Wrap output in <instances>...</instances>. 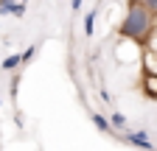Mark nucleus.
<instances>
[{"instance_id": "nucleus-12", "label": "nucleus", "mask_w": 157, "mask_h": 151, "mask_svg": "<svg viewBox=\"0 0 157 151\" xmlns=\"http://www.w3.org/2000/svg\"><path fill=\"white\" fill-rule=\"evenodd\" d=\"M14 0H0V17H9V6Z\"/></svg>"}, {"instance_id": "nucleus-4", "label": "nucleus", "mask_w": 157, "mask_h": 151, "mask_svg": "<svg viewBox=\"0 0 157 151\" xmlns=\"http://www.w3.org/2000/svg\"><path fill=\"white\" fill-rule=\"evenodd\" d=\"M90 120L95 123V129H98V131H104V134H107V131H112V126H109V120H107L104 115H98V112H93V115H90Z\"/></svg>"}, {"instance_id": "nucleus-10", "label": "nucleus", "mask_w": 157, "mask_h": 151, "mask_svg": "<svg viewBox=\"0 0 157 151\" xmlns=\"http://www.w3.org/2000/svg\"><path fill=\"white\" fill-rule=\"evenodd\" d=\"M34 53H36V45L25 48V53H20V64H25V62H31V59H34Z\"/></svg>"}, {"instance_id": "nucleus-13", "label": "nucleus", "mask_w": 157, "mask_h": 151, "mask_svg": "<svg viewBox=\"0 0 157 151\" xmlns=\"http://www.w3.org/2000/svg\"><path fill=\"white\" fill-rule=\"evenodd\" d=\"M17 90H20V76L11 79V98H17Z\"/></svg>"}, {"instance_id": "nucleus-7", "label": "nucleus", "mask_w": 157, "mask_h": 151, "mask_svg": "<svg viewBox=\"0 0 157 151\" xmlns=\"http://www.w3.org/2000/svg\"><path fill=\"white\" fill-rule=\"evenodd\" d=\"M9 17H25V3L14 0V3L9 6Z\"/></svg>"}, {"instance_id": "nucleus-11", "label": "nucleus", "mask_w": 157, "mask_h": 151, "mask_svg": "<svg viewBox=\"0 0 157 151\" xmlns=\"http://www.w3.org/2000/svg\"><path fill=\"white\" fill-rule=\"evenodd\" d=\"M146 42H149V48H151V53H157V25H154V34L149 36V39H146Z\"/></svg>"}, {"instance_id": "nucleus-15", "label": "nucleus", "mask_w": 157, "mask_h": 151, "mask_svg": "<svg viewBox=\"0 0 157 151\" xmlns=\"http://www.w3.org/2000/svg\"><path fill=\"white\" fill-rule=\"evenodd\" d=\"M101 101H104V104H112V98H109V92H107V90H101Z\"/></svg>"}, {"instance_id": "nucleus-2", "label": "nucleus", "mask_w": 157, "mask_h": 151, "mask_svg": "<svg viewBox=\"0 0 157 151\" xmlns=\"http://www.w3.org/2000/svg\"><path fill=\"white\" fill-rule=\"evenodd\" d=\"M124 140H126L129 145H135V148L154 151V143L149 140V134H146V131H126V134H124Z\"/></svg>"}, {"instance_id": "nucleus-8", "label": "nucleus", "mask_w": 157, "mask_h": 151, "mask_svg": "<svg viewBox=\"0 0 157 151\" xmlns=\"http://www.w3.org/2000/svg\"><path fill=\"white\" fill-rule=\"evenodd\" d=\"M0 67H3V70H14V67H20V53H11V56H6Z\"/></svg>"}, {"instance_id": "nucleus-14", "label": "nucleus", "mask_w": 157, "mask_h": 151, "mask_svg": "<svg viewBox=\"0 0 157 151\" xmlns=\"http://www.w3.org/2000/svg\"><path fill=\"white\" fill-rule=\"evenodd\" d=\"M82 3H84V0H70V9H73V11H78V9H82Z\"/></svg>"}, {"instance_id": "nucleus-3", "label": "nucleus", "mask_w": 157, "mask_h": 151, "mask_svg": "<svg viewBox=\"0 0 157 151\" xmlns=\"http://www.w3.org/2000/svg\"><path fill=\"white\" fill-rule=\"evenodd\" d=\"M143 92L157 101V76H143Z\"/></svg>"}, {"instance_id": "nucleus-9", "label": "nucleus", "mask_w": 157, "mask_h": 151, "mask_svg": "<svg viewBox=\"0 0 157 151\" xmlns=\"http://www.w3.org/2000/svg\"><path fill=\"white\" fill-rule=\"evenodd\" d=\"M137 3H140V6L154 17V20H157V0H137Z\"/></svg>"}, {"instance_id": "nucleus-1", "label": "nucleus", "mask_w": 157, "mask_h": 151, "mask_svg": "<svg viewBox=\"0 0 157 151\" xmlns=\"http://www.w3.org/2000/svg\"><path fill=\"white\" fill-rule=\"evenodd\" d=\"M154 25H157V20L137 3V0H132L129 9H126V17L121 20V25H118V34H121V39H126V42L143 45L154 34Z\"/></svg>"}, {"instance_id": "nucleus-5", "label": "nucleus", "mask_w": 157, "mask_h": 151, "mask_svg": "<svg viewBox=\"0 0 157 151\" xmlns=\"http://www.w3.org/2000/svg\"><path fill=\"white\" fill-rule=\"evenodd\" d=\"M95 17H98L95 9H90V14H84V34H87V36L95 34Z\"/></svg>"}, {"instance_id": "nucleus-16", "label": "nucleus", "mask_w": 157, "mask_h": 151, "mask_svg": "<svg viewBox=\"0 0 157 151\" xmlns=\"http://www.w3.org/2000/svg\"><path fill=\"white\" fill-rule=\"evenodd\" d=\"M20 3H28V0H20Z\"/></svg>"}, {"instance_id": "nucleus-6", "label": "nucleus", "mask_w": 157, "mask_h": 151, "mask_svg": "<svg viewBox=\"0 0 157 151\" xmlns=\"http://www.w3.org/2000/svg\"><path fill=\"white\" fill-rule=\"evenodd\" d=\"M107 120H109V126H112V129H121V131L126 129V118L121 115V112H112V115H109Z\"/></svg>"}]
</instances>
